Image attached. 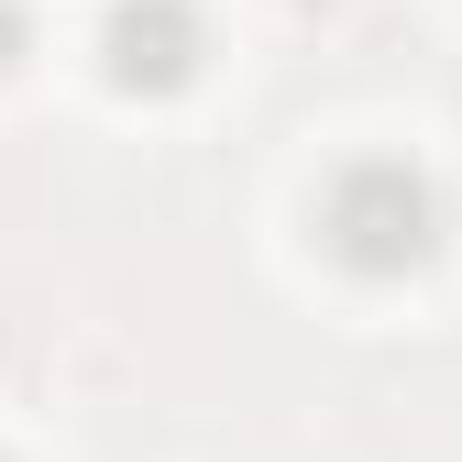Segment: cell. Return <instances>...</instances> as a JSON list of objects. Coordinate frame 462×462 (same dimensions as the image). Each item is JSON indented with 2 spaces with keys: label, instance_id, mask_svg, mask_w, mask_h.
Wrapping results in <instances>:
<instances>
[{
  "label": "cell",
  "instance_id": "cell-2",
  "mask_svg": "<svg viewBox=\"0 0 462 462\" xmlns=\"http://www.w3.org/2000/svg\"><path fill=\"white\" fill-rule=\"evenodd\" d=\"M199 67H209L199 0H110L99 12V78L122 99H177Z\"/></svg>",
  "mask_w": 462,
  "mask_h": 462
},
{
  "label": "cell",
  "instance_id": "cell-1",
  "mask_svg": "<svg viewBox=\"0 0 462 462\" xmlns=\"http://www.w3.org/2000/svg\"><path fill=\"white\" fill-rule=\"evenodd\" d=\"M440 231H451V209H440V177L419 154H353L319 188V254L341 275H364V286L419 275L440 254Z\"/></svg>",
  "mask_w": 462,
  "mask_h": 462
},
{
  "label": "cell",
  "instance_id": "cell-3",
  "mask_svg": "<svg viewBox=\"0 0 462 462\" xmlns=\"http://www.w3.org/2000/svg\"><path fill=\"white\" fill-rule=\"evenodd\" d=\"M33 55V23H23V0H0V67H23Z\"/></svg>",
  "mask_w": 462,
  "mask_h": 462
},
{
  "label": "cell",
  "instance_id": "cell-4",
  "mask_svg": "<svg viewBox=\"0 0 462 462\" xmlns=\"http://www.w3.org/2000/svg\"><path fill=\"white\" fill-rule=\"evenodd\" d=\"M0 462H12V451H0Z\"/></svg>",
  "mask_w": 462,
  "mask_h": 462
}]
</instances>
